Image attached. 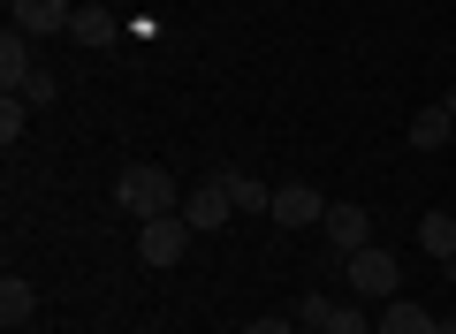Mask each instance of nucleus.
I'll return each instance as SVG.
<instances>
[{"label": "nucleus", "instance_id": "obj_1", "mask_svg": "<svg viewBox=\"0 0 456 334\" xmlns=\"http://www.w3.org/2000/svg\"><path fill=\"white\" fill-rule=\"evenodd\" d=\"M114 206H130L137 221H160V213H183V191H175L167 167H145V159H137V167L114 175Z\"/></svg>", "mask_w": 456, "mask_h": 334}, {"label": "nucleus", "instance_id": "obj_2", "mask_svg": "<svg viewBox=\"0 0 456 334\" xmlns=\"http://www.w3.org/2000/svg\"><path fill=\"white\" fill-rule=\"evenodd\" d=\"M183 251H191V221H183V213L137 221V258H145V266H175Z\"/></svg>", "mask_w": 456, "mask_h": 334}, {"label": "nucleus", "instance_id": "obj_3", "mask_svg": "<svg viewBox=\"0 0 456 334\" xmlns=\"http://www.w3.org/2000/svg\"><path fill=\"white\" fill-rule=\"evenodd\" d=\"M228 213H236V198H228L221 175H206V183H191V191H183V221H191L198 236H206V228H221Z\"/></svg>", "mask_w": 456, "mask_h": 334}, {"label": "nucleus", "instance_id": "obj_4", "mask_svg": "<svg viewBox=\"0 0 456 334\" xmlns=\"http://www.w3.org/2000/svg\"><path fill=\"white\" fill-rule=\"evenodd\" d=\"M342 273H350V289H358V297H388V289H395V251L365 243V251L342 258Z\"/></svg>", "mask_w": 456, "mask_h": 334}, {"label": "nucleus", "instance_id": "obj_5", "mask_svg": "<svg viewBox=\"0 0 456 334\" xmlns=\"http://www.w3.org/2000/svg\"><path fill=\"white\" fill-rule=\"evenodd\" d=\"M320 236H327V251H335V258H350V251L373 243V221H365L358 206H327L320 213Z\"/></svg>", "mask_w": 456, "mask_h": 334}, {"label": "nucleus", "instance_id": "obj_6", "mask_svg": "<svg viewBox=\"0 0 456 334\" xmlns=\"http://www.w3.org/2000/svg\"><path fill=\"white\" fill-rule=\"evenodd\" d=\"M320 191H312V183H281V191H274V221L281 228H320Z\"/></svg>", "mask_w": 456, "mask_h": 334}, {"label": "nucleus", "instance_id": "obj_7", "mask_svg": "<svg viewBox=\"0 0 456 334\" xmlns=\"http://www.w3.org/2000/svg\"><path fill=\"white\" fill-rule=\"evenodd\" d=\"M69 0H16V31L23 38H53V31H69Z\"/></svg>", "mask_w": 456, "mask_h": 334}, {"label": "nucleus", "instance_id": "obj_8", "mask_svg": "<svg viewBox=\"0 0 456 334\" xmlns=\"http://www.w3.org/2000/svg\"><path fill=\"white\" fill-rule=\"evenodd\" d=\"M380 334H441V319L426 304H411V297H388L380 304Z\"/></svg>", "mask_w": 456, "mask_h": 334}, {"label": "nucleus", "instance_id": "obj_9", "mask_svg": "<svg viewBox=\"0 0 456 334\" xmlns=\"http://www.w3.org/2000/svg\"><path fill=\"white\" fill-rule=\"evenodd\" d=\"M449 137H456V114L449 107H419V114H411V144H419V152H441Z\"/></svg>", "mask_w": 456, "mask_h": 334}, {"label": "nucleus", "instance_id": "obj_10", "mask_svg": "<svg viewBox=\"0 0 456 334\" xmlns=\"http://www.w3.org/2000/svg\"><path fill=\"white\" fill-rule=\"evenodd\" d=\"M419 251L434 258V266H456V221L449 213H426L419 221Z\"/></svg>", "mask_w": 456, "mask_h": 334}, {"label": "nucleus", "instance_id": "obj_11", "mask_svg": "<svg viewBox=\"0 0 456 334\" xmlns=\"http://www.w3.org/2000/svg\"><path fill=\"white\" fill-rule=\"evenodd\" d=\"M31 77H38V69H31V46H23V31L8 23V38H0V84H8V92H23Z\"/></svg>", "mask_w": 456, "mask_h": 334}, {"label": "nucleus", "instance_id": "obj_12", "mask_svg": "<svg viewBox=\"0 0 456 334\" xmlns=\"http://www.w3.org/2000/svg\"><path fill=\"white\" fill-rule=\"evenodd\" d=\"M228 198H236V213H274V191H266L259 175H244V167H221Z\"/></svg>", "mask_w": 456, "mask_h": 334}, {"label": "nucleus", "instance_id": "obj_13", "mask_svg": "<svg viewBox=\"0 0 456 334\" xmlns=\"http://www.w3.org/2000/svg\"><path fill=\"white\" fill-rule=\"evenodd\" d=\"M114 31H122V23H114L107 8H77V16H69V38H77V46H114Z\"/></svg>", "mask_w": 456, "mask_h": 334}, {"label": "nucleus", "instance_id": "obj_14", "mask_svg": "<svg viewBox=\"0 0 456 334\" xmlns=\"http://www.w3.org/2000/svg\"><path fill=\"white\" fill-rule=\"evenodd\" d=\"M31 312H38V289L23 281V273H8V281H0V319H8V327H23Z\"/></svg>", "mask_w": 456, "mask_h": 334}, {"label": "nucleus", "instance_id": "obj_15", "mask_svg": "<svg viewBox=\"0 0 456 334\" xmlns=\"http://www.w3.org/2000/svg\"><path fill=\"white\" fill-rule=\"evenodd\" d=\"M327 319H335V304H327L320 289H312V297L297 304V327H312V334H327Z\"/></svg>", "mask_w": 456, "mask_h": 334}, {"label": "nucleus", "instance_id": "obj_16", "mask_svg": "<svg viewBox=\"0 0 456 334\" xmlns=\"http://www.w3.org/2000/svg\"><path fill=\"white\" fill-rule=\"evenodd\" d=\"M327 334H380V327H373L365 312H350V304H335V319H327Z\"/></svg>", "mask_w": 456, "mask_h": 334}, {"label": "nucleus", "instance_id": "obj_17", "mask_svg": "<svg viewBox=\"0 0 456 334\" xmlns=\"http://www.w3.org/2000/svg\"><path fill=\"white\" fill-rule=\"evenodd\" d=\"M23 137V107H16V92L0 99V144H16Z\"/></svg>", "mask_w": 456, "mask_h": 334}, {"label": "nucleus", "instance_id": "obj_18", "mask_svg": "<svg viewBox=\"0 0 456 334\" xmlns=\"http://www.w3.org/2000/svg\"><path fill=\"white\" fill-rule=\"evenodd\" d=\"M244 334H297V327H289V319H251Z\"/></svg>", "mask_w": 456, "mask_h": 334}, {"label": "nucleus", "instance_id": "obj_19", "mask_svg": "<svg viewBox=\"0 0 456 334\" xmlns=\"http://www.w3.org/2000/svg\"><path fill=\"white\" fill-rule=\"evenodd\" d=\"M441 107H449V114H456V84H449V99H441Z\"/></svg>", "mask_w": 456, "mask_h": 334}]
</instances>
